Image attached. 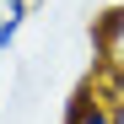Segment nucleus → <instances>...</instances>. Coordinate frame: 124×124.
<instances>
[{"label": "nucleus", "instance_id": "obj_1", "mask_svg": "<svg viewBox=\"0 0 124 124\" xmlns=\"http://www.w3.org/2000/svg\"><path fill=\"white\" fill-rule=\"evenodd\" d=\"M59 124H119V113H113V102H102V92L92 86H76V97L65 102V119Z\"/></svg>", "mask_w": 124, "mask_h": 124}, {"label": "nucleus", "instance_id": "obj_2", "mask_svg": "<svg viewBox=\"0 0 124 124\" xmlns=\"http://www.w3.org/2000/svg\"><path fill=\"white\" fill-rule=\"evenodd\" d=\"M27 16H32V0H0V22L27 27Z\"/></svg>", "mask_w": 124, "mask_h": 124}, {"label": "nucleus", "instance_id": "obj_3", "mask_svg": "<svg viewBox=\"0 0 124 124\" xmlns=\"http://www.w3.org/2000/svg\"><path fill=\"white\" fill-rule=\"evenodd\" d=\"M16 32H22V27H16V22H0V59L11 54V43H16Z\"/></svg>", "mask_w": 124, "mask_h": 124}]
</instances>
